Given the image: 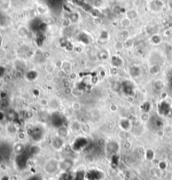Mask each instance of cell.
<instances>
[{"label": "cell", "instance_id": "cell-1", "mask_svg": "<svg viewBox=\"0 0 172 180\" xmlns=\"http://www.w3.org/2000/svg\"><path fill=\"white\" fill-rule=\"evenodd\" d=\"M59 167V163H56L55 160H51L45 165V171L49 173H53L58 169Z\"/></svg>", "mask_w": 172, "mask_h": 180}, {"label": "cell", "instance_id": "cell-2", "mask_svg": "<svg viewBox=\"0 0 172 180\" xmlns=\"http://www.w3.org/2000/svg\"><path fill=\"white\" fill-rule=\"evenodd\" d=\"M72 165H73V163L71 161V160H64L63 162H61V163H59V167L61 168V169H63L64 171H67L69 170L71 167H72Z\"/></svg>", "mask_w": 172, "mask_h": 180}, {"label": "cell", "instance_id": "cell-4", "mask_svg": "<svg viewBox=\"0 0 172 180\" xmlns=\"http://www.w3.org/2000/svg\"><path fill=\"white\" fill-rule=\"evenodd\" d=\"M93 5L95 7H101L103 5V0H94L93 2Z\"/></svg>", "mask_w": 172, "mask_h": 180}, {"label": "cell", "instance_id": "cell-3", "mask_svg": "<svg viewBox=\"0 0 172 180\" xmlns=\"http://www.w3.org/2000/svg\"><path fill=\"white\" fill-rule=\"evenodd\" d=\"M145 157H146L147 160H149V161L153 160V158H154V157H155V152H154V151L151 149L147 150L146 154H145Z\"/></svg>", "mask_w": 172, "mask_h": 180}]
</instances>
